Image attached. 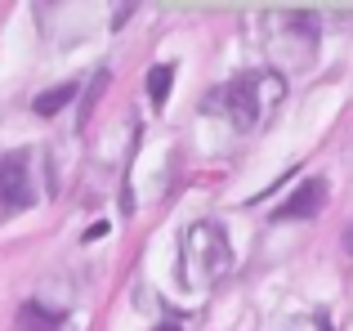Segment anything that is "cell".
<instances>
[{
	"label": "cell",
	"instance_id": "obj_1",
	"mask_svg": "<svg viewBox=\"0 0 353 331\" xmlns=\"http://www.w3.org/2000/svg\"><path fill=\"white\" fill-rule=\"evenodd\" d=\"M183 264L192 269L197 287H215L228 269H233V251L219 224H192L183 233Z\"/></svg>",
	"mask_w": 353,
	"mask_h": 331
},
{
	"label": "cell",
	"instance_id": "obj_2",
	"mask_svg": "<svg viewBox=\"0 0 353 331\" xmlns=\"http://www.w3.org/2000/svg\"><path fill=\"white\" fill-rule=\"evenodd\" d=\"M210 112H219V108H228V117H233L237 130H255L259 121V99H255V77L237 81V86H224L215 99H210Z\"/></svg>",
	"mask_w": 353,
	"mask_h": 331
},
{
	"label": "cell",
	"instance_id": "obj_3",
	"mask_svg": "<svg viewBox=\"0 0 353 331\" xmlns=\"http://www.w3.org/2000/svg\"><path fill=\"white\" fill-rule=\"evenodd\" d=\"M32 201V179H27V152H5L0 157V206L18 210Z\"/></svg>",
	"mask_w": 353,
	"mask_h": 331
},
{
	"label": "cell",
	"instance_id": "obj_4",
	"mask_svg": "<svg viewBox=\"0 0 353 331\" xmlns=\"http://www.w3.org/2000/svg\"><path fill=\"white\" fill-rule=\"evenodd\" d=\"M322 201H327V179H304L300 188L273 210V224L277 219H313L322 210Z\"/></svg>",
	"mask_w": 353,
	"mask_h": 331
},
{
	"label": "cell",
	"instance_id": "obj_5",
	"mask_svg": "<svg viewBox=\"0 0 353 331\" xmlns=\"http://www.w3.org/2000/svg\"><path fill=\"white\" fill-rule=\"evenodd\" d=\"M14 331H63V314L59 309H45L41 300H27L14 318Z\"/></svg>",
	"mask_w": 353,
	"mask_h": 331
},
{
	"label": "cell",
	"instance_id": "obj_6",
	"mask_svg": "<svg viewBox=\"0 0 353 331\" xmlns=\"http://www.w3.org/2000/svg\"><path fill=\"white\" fill-rule=\"evenodd\" d=\"M72 99H77V86H72V81H63V86H54V90H45L41 99H36V112L41 117H54V112H63V108L72 103Z\"/></svg>",
	"mask_w": 353,
	"mask_h": 331
},
{
	"label": "cell",
	"instance_id": "obj_7",
	"mask_svg": "<svg viewBox=\"0 0 353 331\" xmlns=\"http://www.w3.org/2000/svg\"><path fill=\"white\" fill-rule=\"evenodd\" d=\"M170 81H174V72H170V63H157L152 72H148V99H152L157 108L165 103V94H170Z\"/></svg>",
	"mask_w": 353,
	"mask_h": 331
},
{
	"label": "cell",
	"instance_id": "obj_8",
	"mask_svg": "<svg viewBox=\"0 0 353 331\" xmlns=\"http://www.w3.org/2000/svg\"><path fill=\"white\" fill-rule=\"evenodd\" d=\"M345 251L353 255V228H349V233H345Z\"/></svg>",
	"mask_w": 353,
	"mask_h": 331
},
{
	"label": "cell",
	"instance_id": "obj_9",
	"mask_svg": "<svg viewBox=\"0 0 353 331\" xmlns=\"http://www.w3.org/2000/svg\"><path fill=\"white\" fill-rule=\"evenodd\" d=\"M161 331H174V327H161Z\"/></svg>",
	"mask_w": 353,
	"mask_h": 331
}]
</instances>
